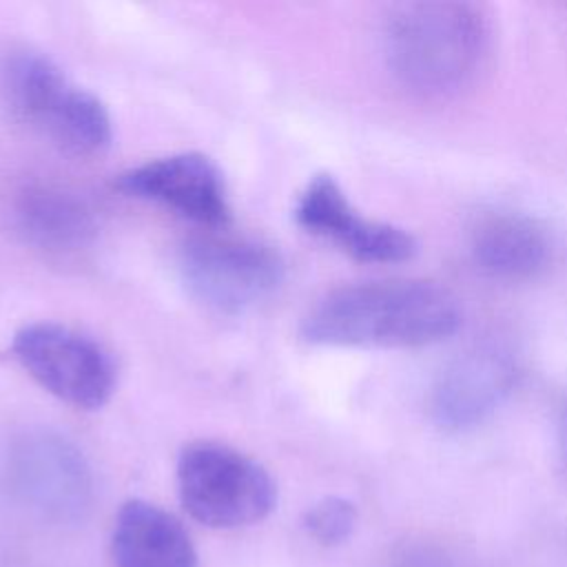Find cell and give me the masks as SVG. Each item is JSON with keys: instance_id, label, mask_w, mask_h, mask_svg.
Masks as SVG:
<instances>
[{"instance_id": "obj_1", "label": "cell", "mask_w": 567, "mask_h": 567, "mask_svg": "<svg viewBox=\"0 0 567 567\" xmlns=\"http://www.w3.org/2000/svg\"><path fill=\"white\" fill-rule=\"evenodd\" d=\"M487 13L463 0L394 4L383 27V51L394 80L414 97L447 102L472 91L492 60Z\"/></svg>"}, {"instance_id": "obj_2", "label": "cell", "mask_w": 567, "mask_h": 567, "mask_svg": "<svg viewBox=\"0 0 567 567\" xmlns=\"http://www.w3.org/2000/svg\"><path fill=\"white\" fill-rule=\"evenodd\" d=\"M461 323L456 297L425 279L350 284L323 295L306 315L301 337L317 346L421 348Z\"/></svg>"}, {"instance_id": "obj_3", "label": "cell", "mask_w": 567, "mask_h": 567, "mask_svg": "<svg viewBox=\"0 0 567 567\" xmlns=\"http://www.w3.org/2000/svg\"><path fill=\"white\" fill-rule=\"evenodd\" d=\"M0 104L13 122L75 155L102 153L113 137L106 106L35 51L0 60Z\"/></svg>"}, {"instance_id": "obj_4", "label": "cell", "mask_w": 567, "mask_h": 567, "mask_svg": "<svg viewBox=\"0 0 567 567\" xmlns=\"http://www.w3.org/2000/svg\"><path fill=\"white\" fill-rule=\"evenodd\" d=\"M177 492L184 509L215 529L259 523L277 501L275 483L257 461L213 441H197L182 450Z\"/></svg>"}, {"instance_id": "obj_5", "label": "cell", "mask_w": 567, "mask_h": 567, "mask_svg": "<svg viewBox=\"0 0 567 567\" xmlns=\"http://www.w3.org/2000/svg\"><path fill=\"white\" fill-rule=\"evenodd\" d=\"M9 498L29 516L49 525L84 520L93 503V476L82 452L55 432H24L2 463Z\"/></svg>"}, {"instance_id": "obj_6", "label": "cell", "mask_w": 567, "mask_h": 567, "mask_svg": "<svg viewBox=\"0 0 567 567\" xmlns=\"http://www.w3.org/2000/svg\"><path fill=\"white\" fill-rule=\"evenodd\" d=\"M182 281L204 306L235 315L268 299L281 284V255L255 239L202 237L184 246L179 257Z\"/></svg>"}, {"instance_id": "obj_7", "label": "cell", "mask_w": 567, "mask_h": 567, "mask_svg": "<svg viewBox=\"0 0 567 567\" xmlns=\"http://www.w3.org/2000/svg\"><path fill=\"white\" fill-rule=\"evenodd\" d=\"M16 361L49 394L80 408H102L115 390V365L91 337L60 323L22 326L11 341Z\"/></svg>"}, {"instance_id": "obj_8", "label": "cell", "mask_w": 567, "mask_h": 567, "mask_svg": "<svg viewBox=\"0 0 567 567\" xmlns=\"http://www.w3.org/2000/svg\"><path fill=\"white\" fill-rule=\"evenodd\" d=\"M516 379L518 363L507 346L476 343L456 354L436 377L430 394L432 419L450 432L472 430L507 401Z\"/></svg>"}, {"instance_id": "obj_9", "label": "cell", "mask_w": 567, "mask_h": 567, "mask_svg": "<svg viewBox=\"0 0 567 567\" xmlns=\"http://www.w3.org/2000/svg\"><path fill=\"white\" fill-rule=\"evenodd\" d=\"M295 221L359 261L396 264L416 252V241L408 230L359 215L339 182L326 173L315 175L299 193Z\"/></svg>"}, {"instance_id": "obj_10", "label": "cell", "mask_w": 567, "mask_h": 567, "mask_svg": "<svg viewBox=\"0 0 567 567\" xmlns=\"http://www.w3.org/2000/svg\"><path fill=\"white\" fill-rule=\"evenodd\" d=\"M117 186L131 197L159 204L204 226H224L230 219L224 177L202 153L148 159L122 173Z\"/></svg>"}, {"instance_id": "obj_11", "label": "cell", "mask_w": 567, "mask_h": 567, "mask_svg": "<svg viewBox=\"0 0 567 567\" xmlns=\"http://www.w3.org/2000/svg\"><path fill=\"white\" fill-rule=\"evenodd\" d=\"M115 567H197L188 532L166 509L133 498L115 516L111 534Z\"/></svg>"}, {"instance_id": "obj_12", "label": "cell", "mask_w": 567, "mask_h": 567, "mask_svg": "<svg viewBox=\"0 0 567 567\" xmlns=\"http://www.w3.org/2000/svg\"><path fill=\"white\" fill-rule=\"evenodd\" d=\"M472 255L485 275L520 281L545 268L549 239L527 215L494 213L483 217L472 230Z\"/></svg>"}, {"instance_id": "obj_13", "label": "cell", "mask_w": 567, "mask_h": 567, "mask_svg": "<svg viewBox=\"0 0 567 567\" xmlns=\"http://www.w3.org/2000/svg\"><path fill=\"white\" fill-rule=\"evenodd\" d=\"M18 217L22 233L31 241L53 250L78 248L93 230L91 215L80 202L47 188L24 195Z\"/></svg>"}, {"instance_id": "obj_14", "label": "cell", "mask_w": 567, "mask_h": 567, "mask_svg": "<svg viewBox=\"0 0 567 567\" xmlns=\"http://www.w3.org/2000/svg\"><path fill=\"white\" fill-rule=\"evenodd\" d=\"M357 525V507L341 496H326L303 514V529L319 545L332 547L350 538Z\"/></svg>"}, {"instance_id": "obj_15", "label": "cell", "mask_w": 567, "mask_h": 567, "mask_svg": "<svg viewBox=\"0 0 567 567\" xmlns=\"http://www.w3.org/2000/svg\"><path fill=\"white\" fill-rule=\"evenodd\" d=\"M390 567H481L458 554L439 547H410L394 556Z\"/></svg>"}, {"instance_id": "obj_16", "label": "cell", "mask_w": 567, "mask_h": 567, "mask_svg": "<svg viewBox=\"0 0 567 567\" xmlns=\"http://www.w3.org/2000/svg\"><path fill=\"white\" fill-rule=\"evenodd\" d=\"M563 450H565V458H567V410L563 416Z\"/></svg>"}]
</instances>
